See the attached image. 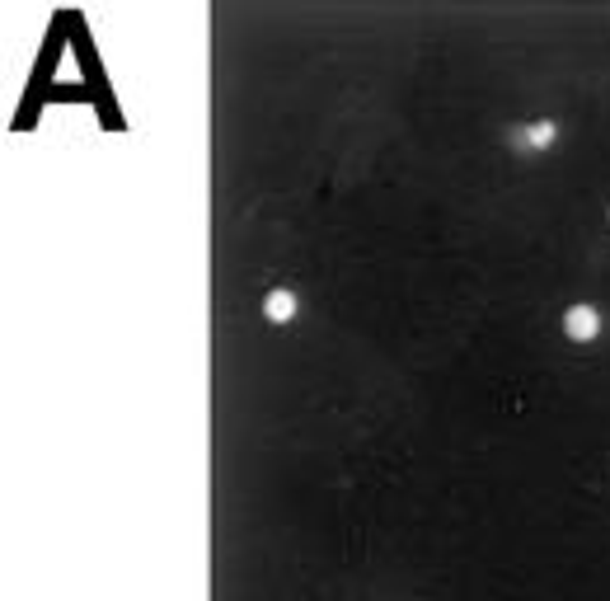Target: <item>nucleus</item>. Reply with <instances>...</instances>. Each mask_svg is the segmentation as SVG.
I'll return each mask as SVG.
<instances>
[{
    "instance_id": "nucleus-1",
    "label": "nucleus",
    "mask_w": 610,
    "mask_h": 601,
    "mask_svg": "<svg viewBox=\"0 0 610 601\" xmlns=\"http://www.w3.org/2000/svg\"><path fill=\"white\" fill-rule=\"evenodd\" d=\"M564 329H568V339L592 343V339H596V329H601V320H596V310H592V306H573V310H568V320H564Z\"/></svg>"
},
{
    "instance_id": "nucleus-2",
    "label": "nucleus",
    "mask_w": 610,
    "mask_h": 601,
    "mask_svg": "<svg viewBox=\"0 0 610 601\" xmlns=\"http://www.w3.org/2000/svg\"><path fill=\"white\" fill-rule=\"evenodd\" d=\"M263 310H268V320H273V324H282V320H291V315H296V296H291V292H273L268 301H263Z\"/></svg>"
},
{
    "instance_id": "nucleus-3",
    "label": "nucleus",
    "mask_w": 610,
    "mask_h": 601,
    "mask_svg": "<svg viewBox=\"0 0 610 601\" xmlns=\"http://www.w3.org/2000/svg\"><path fill=\"white\" fill-rule=\"evenodd\" d=\"M549 137H554V127H549V123H540V127H531V141H535V146H545V141Z\"/></svg>"
}]
</instances>
